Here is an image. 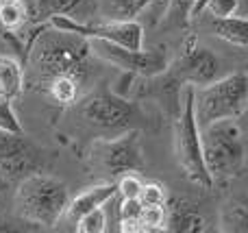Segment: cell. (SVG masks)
I'll return each mask as SVG.
<instances>
[{
  "label": "cell",
  "instance_id": "1",
  "mask_svg": "<svg viewBox=\"0 0 248 233\" xmlns=\"http://www.w3.org/2000/svg\"><path fill=\"white\" fill-rule=\"evenodd\" d=\"M94 59L90 39L50 24V29L37 31L26 46V85L44 92L57 77H72L85 85L94 74Z\"/></svg>",
  "mask_w": 248,
  "mask_h": 233
},
{
  "label": "cell",
  "instance_id": "2",
  "mask_svg": "<svg viewBox=\"0 0 248 233\" xmlns=\"http://www.w3.org/2000/svg\"><path fill=\"white\" fill-rule=\"evenodd\" d=\"M13 205L20 220L39 229H52L61 218H65L70 194L61 179L39 170L17 181Z\"/></svg>",
  "mask_w": 248,
  "mask_h": 233
},
{
  "label": "cell",
  "instance_id": "3",
  "mask_svg": "<svg viewBox=\"0 0 248 233\" xmlns=\"http://www.w3.org/2000/svg\"><path fill=\"white\" fill-rule=\"evenodd\" d=\"M174 153L183 174L192 183L211 190L214 179L202 157V135L196 118V87L185 85L181 92V109L174 118Z\"/></svg>",
  "mask_w": 248,
  "mask_h": 233
},
{
  "label": "cell",
  "instance_id": "4",
  "mask_svg": "<svg viewBox=\"0 0 248 233\" xmlns=\"http://www.w3.org/2000/svg\"><path fill=\"white\" fill-rule=\"evenodd\" d=\"M202 157L214 183H224L242 174L246 166L242 129L237 120H218L201 126Z\"/></svg>",
  "mask_w": 248,
  "mask_h": 233
},
{
  "label": "cell",
  "instance_id": "5",
  "mask_svg": "<svg viewBox=\"0 0 248 233\" xmlns=\"http://www.w3.org/2000/svg\"><path fill=\"white\" fill-rule=\"evenodd\" d=\"M248 109V74L235 72L201 85L196 90L198 124L207 126L218 120H237Z\"/></svg>",
  "mask_w": 248,
  "mask_h": 233
},
{
  "label": "cell",
  "instance_id": "6",
  "mask_svg": "<svg viewBox=\"0 0 248 233\" xmlns=\"http://www.w3.org/2000/svg\"><path fill=\"white\" fill-rule=\"evenodd\" d=\"M90 46L98 61L113 65V68L131 74V77L153 78L163 74L170 68L166 46L133 50V48L120 46V44H113V42H105V39H90Z\"/></svg>",
  "mask_w": 248,
  "mask_h": 233
},
{
  "label": "cell",
  "instance_id": "7",
  "mask_svg": "<svg viewBox=\"0 0 248 233\" xmlns=\"http://www.w3.org/2000/svg\"><path fill=\"white\" fill-rule=\"evenodd\" d=\"M78 113L87 124L100 131H128L137 118V107L107 85H98L78 100Z\"/></svg>",
  "mask_w": 248,
  "mask_h": 233
},
{
  "label": "cell",
  "instance_id": "8",
  "mask_svg": "<svg viewBox=\"0 0 248 233\" xmlns=\"http://www.w3.org/2000/svg\"><path fill=\"white\" fill-rule=\"evenodd\" d=\"M92 159L98 170L109 177H122L126 172L144 170V151H141V133L137 129L122 131L118 138L98 140L92 151Z\"/></svg>",
  "mask_w": 248,
  "mask_h": 233
},
{
  "label": "cell",
  "instance_id": "9",
  "mask_svg": "<svg viewBox=\"0 0 248 233\" xmlns=\"http://www.w3.org/2000/svg\"><path fill=\"white\" fill-rule=\"evenodd\" d=\"M44 166V153L29 138L0 129V183H17Z\"/></svg>",
  "mask_w": 248,
  "mask_h": 233
},
{
  "label": "cell",
  "instance_id": "10",
  "mask_svg": "<svg viewBox=\"0 0 248 233\" xmlns=\"http://www.w3.org/2000/svg\"><path fill=\"white\" fill-rule=\"evenodd\" d=\"M55 29L77 33L87 39H105L120 46L140 50L144 48V29L137 24V20L131 22H111V20H96V22H81L72 16H55L50 20Z\"/></svg>",
  "mask_w": 248,
  "mask_h": 233
},
{
  "label": "cell",
  "instance_id": "11",
  "mask_svg": "<svg viewBox=\"0 0 248 233\" xmlns=\"http://www.w3.org/2000/svg\"><path fill=\"white\" fill-rule=\"evenodd\" d=\"M220 72V61L209 48L201 46L194 35H189L185 42L183 50H181L179 59L170 63L166 74L176 83V85H194L201 87L207 83L216 81Z\"/></svg>",
  "mask_w": 248,
  "mask_h": 233
},
{
  "label": "cell",
  "instance_id": "12",
  "mask_svg": "<svg viewBox=\"0 0 248 233\" xmlns=\"http://www.w3.org/2000/svg\"><path fill=\"white\" fill-rule=\"evenodd\" d=\"M207 229L202 212L187 199H168L166 203V231L201 233Z\"/></svg>",
  "mask_w": 248,
  "mask_h": 233
},
{
  "label": "cell",
  "instance_id": "13",
  "mask_svg": "<svg viewBox=\"0 0 248 233\" xmlns=\"http://www.w3.org/2000/svg\"><path fill=\"white\" fill-rule=\"evenodd\" d=\"M116 194H118V183H96V186H92V187H85L81 194L70 199L65 218H68L72 225H77V220L81 216H85L87 212H92V209H96V207L107 205Z\"/></svg>",
  "mask_w": 248,
  "mask_h": 233
},
{
  "label": "cell",
  "instance_id": "14",
  "mask_svg": "<svg viewBox=\"0 0 248 233\" xmlns=\"http://www.w3.org/2000/svg\"><path fill=\"white\" fill-rule=\"evenodd\" d=\"M26 87V68L13 52L0 55V98L16 100Z\"/></svg>",
  "mask_w": 248,
  "mask_h": 233
},
{
  "label": "cell",
  "instance_id": "15",
  "mask_svg": "<svg viewBox=\"0 0 248 233\" xmlns=\"http://www.w3.org/2000/svg\"><path fill=\"white\" fill-rule=\"evenodd\" d=\"M153 0H96V17L111 22H131L150 11Z\"/></svg>",
  "mask_w": 248,
  "mask_h": 233
},
{
  "label": "cell",
  "instance_id": "16",
  "mask_svg": "<svg viewBox=\"0 0 248 233\" xmlns=\"http://www.w3.org/2000/svg\"><path fill=\"white\" fill-rule=\"evenodd\" d=\"M31 24L50 22L55 16H70L83 0H22Z\"/></svg>",
  "mask_w": 248,
  "mask_h": 233
},
{
  "label": "cell",
  "instance_id": "17",
  "mask_svg": "<svg viewBox=\"0 0 248 233\" xmlns=\"http://www.w3.org/2000/svg\"><path fill=\"white\" fill-rule=\"evenodd\" d=\"M211 31H214L216 37L224 39L233 46H248V17H214L211 20Z\"/></svg>",
  "mask_w": 248,
  "mask_h": 233
},
{
  "label": "cell",
  "instance_id": "18",
  "mask_svg": "<svg viewBox=\"0 0 248 233\" xmlns=\"http://www.w3.org/2000/svg\"><path fill=\"white\" fill-rule=\"evenodd\" d=\"M81 83L72 77H57L46 85L44 94H48L61 107H70L81 100Z\"/></svg>",
  "mask_w": 248,
  "mask_h": 233
},
{
  "label": "cell",
  "instance_id": "19",
  "mask_svg": "<svg viewBox=\"0 0 248 233\" xmlns=\"http://www.w3.org/2000/svg\"><path fill=\"white\" fill-rule=\"evenodd\" d=\"M220 229L222 231H248V201L233 199L224 205L220 216Z\"/></svg>",
  "mask_w": 248,
  "mask_h": 233
},
{
  "label": "cell",
  "instance_id": "20",
  "mask_svg": "<svg viewBox=\"0 0 248 233\" xmlns=\"http://www.w3.org/2000/svg\"><path fill=\"white\" fill-rule=\"evenodd\" d=\"M24 24H29V16L22 0L0 2V29L7 33H20Z\"/></svg>",
  "mask_w": 248,
  "mask_h": 233
},
{
  "label": "cell",
  "instance_id": "21",
  "mask_svg": "<svg viewBox=\"0 0 248 233\" xmlns=\"http://www.w3.org/2000/svg\"><path fill=\"white\" fill-rule=\"evenodd\" d=\"M198 0H170L166 9L163 20L174 29H187V24L194 20V9Z\"/></svg>",
  "mask_w": 248,
  "mask_h": 233
},
{
  "label": "cell",
  "instance_id": "22",
  "mask_svg": "<svg viewBox=\"0 0 248 233\" xmlns=\"http://www.w3.org/2000/svg\"><path fill=\"white\" fill-rule=\"evenodd\" d=\"M166 231V207H148L144 205L137 220V233Z\"/></svg>",
  "mask_w": 248,
  "mask_h": 233
},
{
  "label": "cell",
  "instance_id": "23",
  "mask_svg": "<svg viewBox=\"0 0 248 233\" xmlns=\"http://www.w3.org/2000/svg\"><path fill=\"white\" fill-rule=\"evenodd\" d=\"M78 233H103L107 229V216H105L103 207H96L92 212H87L85 216H81L77 220V227H74Z\"/></svg>",
  "mask_w": 248,
  "mask_h": 233
},
{
  "label": "cell",
  "instance_id": "24",
  "mask_svg": "<svg viewBox=\"0 0 248 233\" xmlns=\"http://www.w3.org/2000/svg\"><path fill=\"white\" fill-rule=\"evenodd\" d=\"M168 199H170V196H168L166 187L155 181L144 183V187H141V192H140L141 205H148V207H166Z\"/></svg>",
  "mask_w": 248,
  "mask_h": 233
},
{
  "label": "cell",
  "instance_id": "25",
  "mask_svg": "<svg viewBox=\"0 0 248 233\" xmlns=\"http://www.w3.org/2000/svg\"><path fill=\"white\" fill-rule=\"evenodd\" d=\"M141 187H144V181L137 177V172H126L118 177V194L122 199H140Z\"/></svg>",
  "mask_w": 248,
  "mask_h": 233
},
{
  "label": "cell",
  "instance_id": "26",
  "mask_svg": "<svg viewBox=\"0 0 248 233\" xmlns=\"http://www.w3.org/2000/svg\"><path fill=\"white\" fill-rule=\"evenodd\" d=\"M13 100H4L0 98V129H7V131H16V133H22V124L17 120L16 111L11 107Z\"/></svg>",
  "mask_w": 248,
  "mask_h": 233
},
{
  "label": "cell",
  "instance_id": "27",
  "mask_svg": "<svg viewBox=\"0 0 248 233\" xmlns=\"http://www.w3.org/2000/svg\"><path fill=\"white\" fill-rule=\"evenodd\" d=\"M2 52H17V55H22V59H24L26 52L22 50L20 42L16 39V33H7V31L0 29V55Z\"/></svg>",
  "mask_w": 248,
  "mask_h": 233
},
{
  "label": "cell",
  "instance_id": "28",
  "mask_svg": "<svg viewBox=\"0 0 248 233\" xmlns=\"http://www.w3.org/2000/svg\"><path fill=\"white\" fill-rule=\"evenodd\" d=\"M168 2L170 0H153V4H150V22L153 24H159V22L163 20V16H166V9H168Z\"/></svg>",
  "mask_w": 248,
  "mask_h": 233
},
{
  "label": "cell",
  "instance_id": "29",
  "mask_svg": "<svg viewBox=\"0 0 248 233\" xmlns=\"http://www.w3.org/2000/svg\"><path fill=\"white\" fill-rule=\"evenodd\" d=\"M0 231L2 233H16V231H37L35 227H17L16 222L7 220V218H0Z\"/></svg>",
  "mask_w": 248,
  "mask_h": 233
},
{
  "label": "cell",
  "instance_id": "30",
  "mask_svg": "<svg viewBox=\"0 0 248 233\" xmlns=\"http://www.w3.org/2000/svg\"><path fill=\"white\" fill-rule=\"evenodd\" d=\"M0 2H16V0H0Z\"/></svg>",
  "mask_w": 248,
  "mask_h": 233
}]
</instances>
